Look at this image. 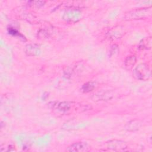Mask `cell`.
<instances>
[{
  "instance_id": "cell-8",
  "label": "cell",
  "mask_w": 152,
  "mask_h": 152,
  "mask_svg": "<svg viewBox=\"0 0 152 152\" xmlns=\"http://www.w3.org/2000/svg\"><path fill=\"white\" fill-rule=\"evenodd\" d=\"M141 126V122L140 120L134 119L129 121L125 125V129L128 131H138Z\"/></svg>"
},
{
  "instance_id": "cell-6",
  "label": "cell",
  "mask_w": 152,
  "mask_h": 152,
  "mask_svg": "<svg viewBox=\"0 0 152 152\" xmlns=\"http://www.w3.org/2000/svg\"><path fill=\"white\" fill-rule=\"evenodd\" d=\"M81 11L78 9H69L64 14V19L68 21H77L79 20Z\"/></svg>"
},
{
  "instance_id": "cell-7",
  "label": "cell",
  "mask_w": 152,
  "mask_h": 152,
  "mask_svg": "<svg viewBox=\"0 0 152 152\" xmlns=\"http://www.w3.org/2000/svg\"><path fill=\"white\" fill-rule=\"evenodd\" d=\"M25 53L30 56H37L40 53V48L37 44H28L26 46Z\"/></svg>"
},
{
  "instance_id": "cell-13",
  "label": "cell",
  "mask_w": 152,
  "mask_h": 152,
  "mask_svg": "<svg viewBox=\"0 0 152 152\" xmlns=\"http://www.w3.org/2000/svg\"><path fill=\"white\" fill-rule=\"evenodd\" d=\"M8 32L9 34L12 35V36H19L20 37L22 38V39H24V36L20 34V33L15 28H12V27H9L8 28Z\"/></svg>"
},
{
  "instance_id": "cell-1",
  "label": "cell",
  "mask_w": 152,
  "mask_h": 152,
  "mask_svg": "<svg viewBox=\"0 0 152 152\" xmlns=\"http://www.w3.org/2000/svg\"><path fill=\"white\" fill-rule=\"evenodd\" d=\"M152 14V8L151 7L135 9L126 12L124 19L125 20H135L144 19L150 17Z\"/></svg>"
},
{
  "instance_id": "cell-12",
  "label": "cell",
  "mask_w": 152,
  "mask_h": 152,
  "mask_svg": "<svg viewBox=\"0 0 152 152\" xmlns=\"http://www.w3.org/2000/svg\"><path fill=\"white\" fill-rule=\"evenodd\" d=\"M151 37H148L142 39L139 43V48L141 49H148L151 47Z\"/></svg>"
},
{
  "instance_id": "cell-15",
  "label": "cell",
  "mask_w": 152,
  "mask_h": 152,
  "mask_svg": "<svg viewBox=\"0 0 152 152\" xmlns=\"http://www.w3.org/2000/svg\"><path fill=\"white\" fill-rule=\"evenodd\" d=\"M119 50V47L116 45H113L110 46V50H109V54L110 56H112L113 55H115L116 53H117Z\"/></svg>"
},
{
  "instance_id": "cell-11",
  "label": "cell",
  "mask_w": 152,
  "mask_h": 152,
  "mask_svg": "<svg viewBox=\"0 0 152 152\" xmlns=\"http://www.w3.org/2000/svg\"><path fill=\"white\" fill-rule=\"evenodd\" d=\"M96 85V83L94 81H88L82 86L81 90L83 93H89L95 88Z\"/></svg>"
},
{
  "instance_id": "cell-3",
  "label": "cell",
  "mask_w": 152,
  "mask_h": 152,
  "mask_svg": "<svg viewBox=\"0 0 152 152\" xmlns=\"http://www.w3.org/2000/svg\"><path fill=\"white\" fill-rule=\"evenodd\" d=\"M105 145L107 150L114 151H124L128 148L126 142L119 140H109L105 143Z\"/></svg>"
},
{
  "instance_id": "cell-10",
  "label": "cell",
  "mask_w": 152,
  "mask_h": 152,
  "mask_svg": "<svg viewBox=\"0 0 152 152\" xmlns=\"http://www.w3.org/2000/svg\"><path fill=\"white\" fill-rule=\"evenodd\" d=\"M137 62V58L134 55L128 56L124 61L125 67L127 69H131L133 68Z\"/></svg>"
},
{
  "instance_id": "cell-9",
  "label": "cell",
  "mask_w": 152,
  "mask_h": 152,
  "mask_svg": "<svg viewBox=\"0 0 152 152\" xmlns=\"http://www.w3.org/2000/svg\"><path fill=\"white\" fill-rule=\"evenodd\" d=\"M93 96L94 100H106L112 99V94L110 91H103L97 93Z\"/></svg>"
},
{
  "instance_id": "cell-5",
  "label": "cell",
  "mask_w": 152,
  "mask_h": 152,
  "mask_svg": "<svg viewBox=\"0 0 152 152\" xmlns=\"http://www.w3.org/2000/svg\"><path fill=\"white\" fill-rule=\"evenodd\" d=\"M52 107L56 111L64 113L68 112L71 108V104L66 101L51 102Z\"/></svg>"
},
{
  "instance_id": "cell-4",
  "label": "cell",
  "mask_w": 152,
  "mask_h": 152,
  "mask_svg": "<svg viewBox=\"0 0 152 152\" xmlns=\"http://www.w3.org/2000/svg\"><path fill=\"white\" fill-rule=\"evenodd\" d=\"M89 150V145L86 142H76L69 145L66 151L69 152H84Z\"/></svg>"
},
{
  "instance_id": "cell-14",
  "label": "cell",
  "mask_w": 152,
  "mask_h": 152,
  "mask_svg": "<svg viewBox=\"0 0 152 152\" xmlns=\"http://www.w3.org/2000/svg\"><path fill=\"white\" fill-rule=\"evenodd\" d=\"M45 3V1H29L28 2V4L29 5L32 6V7H40L43 5V4Z\"/></svg>"
},
{
  "instance_id": "cell-2",
  "label": "cell",
  "mask_w": 152,
  "mask_h": 152,
  "mask_svg": "<svg viewBox=\"0 0 152 152\" xmlns=\"http://www.w3.org/2000/svg\"><path fill=\"white\" fill-rule=\"evenodd\" d=\"M134 77L138 80L146 81L148 80L151 76V71L148 66L144 64H140L137 66L133 71Z\"/></svg>"
}]
</instances>
